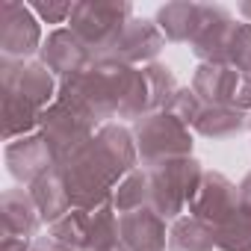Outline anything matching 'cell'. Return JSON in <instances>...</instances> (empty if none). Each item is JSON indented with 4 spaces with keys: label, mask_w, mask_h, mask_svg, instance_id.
Masks as SVG:
<instances>
[{
    "label": "cell",
    "mask_w": 251,
    "mask_h": 251,
    "mask_svg": "<svg viewBox=\"0 0 251 251\" xmlns=\"http://www.w3.org/2000/svg\"><path fill=\"white\" fill-rule=\"evenodd\" d=\"M59 169L65 177L71 210H100L112 204L115 186L139 169L133 130L118 121L103 124L83 148L59 163Z\"/></svg>",
    "instance_id": "obj_1"
},
{
    "label": "cell",
    "mask_w": 251,
    "mask_h": 251,
    "mask_svg": "<svg viewBox=\"0 0 251 251\" xmlns=\"http://www.w3.org/2000/svg\"><path fill=\"white\" fill-rule=\"evenodd\" d=\"M56 98L80 106L98 127H103L109 121L136 124L142 115L151 112L148 83H145L142 68L124 65L115 59H95L89 71H83L77 80L59 86Z\"/></svg>",
    "instance_id": "obj_2"
},
{
    "label": "cell",
    "mask_w": 251,
    "mask_h": 251,
    "mask_svg": "<svg viewBox=\"0 0 251 251\" xmlns=\"http://www.w3.org/2000/svg\"><path fill=\"white\" fill-rule=\"evenodd\" d=\"M0 86H3L6 142L36 133L42 112L59 95V80L39 59H0Z\"/></svg>",
    "instance_id": "obj_3"
},
{
    "label": "cell",
    "mask_w": 251,
    "mask_h": 251,
    "mask_svg": "<svg viewBox=\"0 0 251 251\" xmlns=\"http://www.w3.org/2000/svg\"><path fill=\"white\" fill-rule=\"evenodd\" d=\"M130 18L133 6L127 0H80V3H74L68 27L92 50L95 59H106Z\"/></svg>",
    "instance_id": "obj_4"
},
{
    "label": "cell",
    "mask_w": 251,
    "mask_h": 251,
    "mask_svg": "<svg viewBox=\"0 0 251 251\" xmlns=\"http://www.w3.org/2000/svg\"><path fill=\"white\" fill-rule=\"evenodd\" d=\"M130 130H133V139L139 148V166L145 172H151L169 160L192 157V127L177 121L169 109L142 115Z\"/></svg>",
    "instance_id": "obj_5"
},
{
    "label": "cell",
    "mask_w": 251,
    "mask_h": 251,
    "mask_svg": "<svg viewBox=\"0 0 251 251\" xmlns=\"http://www.w3.org/2000/svg\"><path fill=\"white\" fill-rule=\"evenodd\" d=\"M204 166L195 157H180V160H169L157 169L148 172L151 177V210H157L166 222H175L180 216H186L201 177H204Z\"/></svg>",
    "instance_id": "obj_6"
},
{
    "label": "cell",
    "mask_w": 251,
    "mask_h": 251,
    "mask_svg": "<svg viewBox=\"0 0 251 251\" xmlns=\"http://www.w3.org/2000/svg\"><path fill=\"white\" fill-rule=\"evenodd\" d=\"M39 133L48 139V145L53 148V154H56L59 163H62L68 154H74L77 148H83V145L98 133V124H95L80 106H74L71 100L56 98V100L42 112Z\"/></svg>",
    "instance_id": "obj_7"
},
{
    "label": "cell",
    "mask_w": 251,
    "mask_h": 251,
    "mask_svg": "<svg viewBox=\"0 0 251 251\" xmlns=\"http://www.w3.org/2000/svg\"><path fill=\"white\" fill-rule=\"evenodd\" d=\"M45 45L42 21L30 3L3 0L0 3V59H33Z\"/></svg>",
    "instance_id": "obj_8"
},
{
    "label": "cell",
    "mask_w": 251,
    "mask_h": 251,
    "mask_svg": "<svg viewBox=\"0 0 251 251\" xmlns=\"http://www.w3.org/2000/svg\"><path fill=\"white\" fill-rule=\"evenodd\" d=\"M39 62L48 65V71L59 80V86H65V83L77 80L83 71H89L95 56L71 33V27H56L45 36V45L39 50Z\"/></svg>",
    "instance_id": "obj_9"
},
{
    "label": "cell",
    "mask_w": 251,
    "mask_h": 251,
    "mask_svg": "<svg viewBox=\"0 0 251 251\" xmlns=\"http://www.w3.org/2000/svg\"><path fill=\"white\" fill-rule=\"evenodd\" d=\"M236 210H239V186L230 177H225L222 172H204L201 186H198V192H195L186 213L216 230Z\"/></svg>",
    "instance_id": "obj_10"
},
{
    "label": "cell",
    "mask_w": 251,
    "mask_h": 251,
    "mask_svg": "<svg viewBox=\"0 0 251 251\" xmlns=\"http://www.w3.org/2000/svg\"><path fill=\"white\" fill-rule=\"evenodd\" d=\"M6 166H9V175L18 183H24V189H30L39 177H45L48 172L59 166V157L53 154L48 139L36 130L6 145Z\"/></svg>",
    "instance_id": "obj_11"
},
{
    "label": "cell",
    "mask_w": 251,
    "mask_h": 251,
    "mask_svg": "<svg viewBox=\"0 0 251 251\" xmlns=\"http://www.w3.org/2000/svg\"><path fill=\"white\" fill-rule=\"evenodd\" d=\"M166 48V36L160 33V27L148 18H130L127 27L121 30L118 42L112 45L109 56L106 59H115V62H124V65H133V68H145L151 62H157L160 50Z\"/></svg>",
    "instance_id": "obj_12"
},
{
    "label": "cell",
    "mask_w": 251,
    "mask_h": 251,
    "mask_svg": "<svg viewBox=\"0 0 251 251\" xmlns=\"http://www.w3.org/2000/svg\"><path fill=\"white\" fill-rule=\"evenodd\" d=\"M233 27H236V21H233V15L227 9L201 3V18H198L195 36L189 42V48L198 56V62L225 65V53H227V42H230Z\"/></svg>",
    "instance_id": "obj_13"
},
{
    "label": "cell",
    "mask_w": 251,
    "mask_h": 251,
    "mask_svg": "<svg viewBox=\"0 0 251 251\" xmlns=\"http://www.w3.org/2000/svg\"><path fill=\"white\" fill-rule=\"evenodd\" d=\"M169 222L151 210H133V213H124L118 216V236L121 245L127 251H166L169 248Z\"/></svg>",
    "instance_id": "obj_14"
},
{
    "label": "cell",
    "mask_w": 251,
    "mask_h": 251,
    "mask_svg": "<svg viewBox=\"0 0 251 251\" xmlns=\"http://www.w3.org/2000/svg\"><path fill=\"white\" fill-rule=\"evenodd\" d=\"M0 222H3V239L12 236V239H27V242H36L45 225L30 189H21V186L6 189L0 195Z\"/></svg>",
    "instance_id": "obj_15"
},
{
    "label": "cell",
    "mask_w": 251,
    "mask_h": 251,
    "mask_svg": "<svg viewBox=\"0 0 251 251\" xmlns=\"http://www.w3.org/2000/svg\"><path fill=\"white\" fill-rule=\"evenodd\" d=\"M242 83L245 77L239 71L216 62H201L192 74V92L201 98L204 106H236Z\"/></svg>",
    "instance_id": "obj_16"
},
{
    "label": "cell",
    "mask_w": 251,
    "mask_h": 251,
    "mask_svg": "<svg viewBox=\"0 0 251 251\" xmlns=\"http://www.w3.org/2000/svg\"><path fill=\"white\" fill-rule=\"evenodd\" d=\"M30 195H33V201H36L45 225H56L62 216L71 213V198H68L65 177H62V169L59 166L53 172H48L45 177H39L30 186Z\"/></svg>",
    "instance_id": "obj_17"
},
{
    "label": "cell",
    "mask_w": 251,
    "mask_h": 251,
    "mask_svg": "<svg viewBox=\"0 0 251 251\" xmlns=\"http://www.w3.org/2000/svg\"><path fill=\"white\" fill-rule=\"evenodd\" d=\"M201 18V3H189V0H177V3H166L157 9L154 24L160 27V33L166 36V42L175 45H189L195 36Z\"/></svg>",
    "instance_id": "obj_18"
},
{
    "label": "cell",
    "mask_w": 251,
    "mask_h": 251,
    "mask_svg": "<svg viewBox=\"0 0 251 251\" xmlns=\"http://www.w3.org/2000/svg\"><path fill=\"white\" fill-rule=\"evenodd\" d=\"M248 118L251 115L236 106H204L192 130L201 133L204 139H230L248 127Z\"/></svg>",
    "instance_id": "obj_19"
},
{
    "label": "cell",
    "mask_w": 251,
    "mask_h": 251,
    "mask_svg": "<svg viewBox=\"0 0 251 251\" xmlns=\"http://www.w3.org/2000/svg\"><path fill=\"white\" fill-rule=\"evenodd\" d=\"M216 230L195 216H180L169 225V251H213Z\"/></svg>",
    "instance_id": "obj_20"
},
{
    "label": "cell",
    "mask_w": 251,
    "mask_h": 251,
    "mask_svg": "<svg viewBox=\"0 0 251 251\" xmlns=\"http://www.w3.org/2000/svg\"><path fill=\"white\" fill-rule=\"evenodd\" d=\"M86 251H127L121 245V236H118V213L112 204L92 210Z\"/></svg>",
    "instance_id": "obj_21"
},
{
    "label": "cell",
    "mask_w": 251,
    "mask_h": 251,
    "mask_svg": "<svg viewBox=\"0 0 251 251\" xmlns=\"http://www.w3.org/2000/svg\"><path fill=\"white\" fill-rule=\"evenodd\" d=\"M112 207L118 216L124 213H133V210H142V207H151V177L145 169H136L124 177L115 192H112Z\"/></svg>",
    "instance_id": "obj_22"
},
{
    "label": "cell",
    "mask_w": 251,
    "mask_h": 251,
    "mask_svg": "<svg viewBox=\"0 0 251 251\" xmlns=\"http://www.w3.org/2000/svg\"><path fill=\"white\" fill-rule=\"evenodd\" d=\"M142 74H145V83H148V106H151V112L169 109L175 95L180 92V86L175 80V71L166 62H151V65L142 68Z\"/></svg>",
    "instance_id": "obj_23"
},
{
    "label": "cell",
    "mask_w": 251,
    "mask_h": 251,
    "mask_svg": "<svg viewBox=\"0 0 251 251\" xmlns=\"http://www.w3.org/2000/svg\"><path fill=\"white\" fill-rule=\"evenodd\" d=\"M89 222H92V210H71V213L62 216L56 225H50L48 236H53V239H56L59 245H65L68 251H86Z\"/></svg>",
    "instance_id": "obj_24"
},
{
    "label": "cell",
    "mask_w": 251,
    "mask_h": 251,
    "mask_svg": "<svg viewBox=\"0 0 251 251\" xmlns=\"http://www.w3.org/2000/svg\"><path fill=\"white\" fill-rule=\"evenodd\" d=\"M216 248L219 251H251V213L236 210L225 225L216 227Z\"/></svg>",
    "instance_id": "obj_25"
},
{
    "label": "cell",
    "mask_w": 251,
    "mask_h": 251,
    "mask_svg": "<svg viewBox=\"0 0 251 251\" xmlns=\"http://www.w3.org/2000/svg\"><path fill=\"white\" fill-rule=\"evenodd\" d=\"M225 65H230L233 71H239L242 77L251 80V24L248 21H236L230 42H227Z\"/></svg>",
    "instance_id": "obj_26"
},
{
    "label": "cell",
    "mask_w": 251,
    "mask_h": 251,
    "mask_svg": "<svg viewBox=\"0 0 251 251\" xmlns=\"http://www.w3.org/2000/svg\"><path fill=\"white\" fill-rule=\"evenodd\" d=\"M169 112H172L177 121H183L186 127H195L198 115L204 112V103H201V98L192 92V86H186V89H180V92L175 95V100H172Z\"/></svg>",
    "instance_id": "obj_27"
},
{
    "label": "cell",
    "mask_w": 251,
    "mask_h": 251,
    "mask_svg": "<svg viewBox=\"0 0 251 251\" xmlns=\"http://www.w3.org/2000/svg\"><path fill=\"white\" fill-rule=\"evenodd\" d=\"M30 9L42 24H68L74 15V3H68V0H48V3L39 0V3H30Z\"/></svg>",
    "instance_id": "obj_28"
},
{
    "label": "cell",
    "mask_w": 251,
    "mask_h": 251,
    "mask_svg": "<svg viewBox=\"0 0 251 251\" xmlns=\"http://www.w3.org/2000/svg\"><path fill=\"white\" fill-rule=\"evenodd\" d=\"M236 186H239V207L251 213V172H245V177Z\"/></svg>",
    "instance_id": "obj_29"
},
{
    "label": "cell",
    "mask_w": 251,
    "mask_h": 251,
    "mask_svg": "<svg viewBox=\"0 0 251 251\" xmlns=\"http://www.w3.org/2000/svg\"><path fill=\"white\" fill-rule=\"evenodd\" d=\"M0 251H33V242L6 236V239H0Z\"/></svg>",
    "instance_id": "obj_30"
},
{
    "label": "cell",
    "mask_w": 251,
    "mask_h": 251,
    "mask_svg": "<svg viewBox=\"0 0 251 251\" xmlns=\"http://www.w3.org/2000/svg\"><path fill=\"white\" fill-rule=\"evenodd\" d=\"M33 251H68V248L59 245L53 236H39V239L33 242Z\"/></svg>",
    "instance_id": "obj_31"
},
{
    "label": "cell",
    "mask_w": 251,
    "mask_h": 251,
    "mask_svg": "<svg viewBox=\"0 0 251 251\" xmlns=\"http://www.w3.org/2000/svg\"><path fill=\"white\" fill-rule=\"evenodd\" d=\"M239 12H242V18L251 24V3H242V6H239Z\"/></svg>",
    "instance_id": "obj_32"
}]
</instances>
